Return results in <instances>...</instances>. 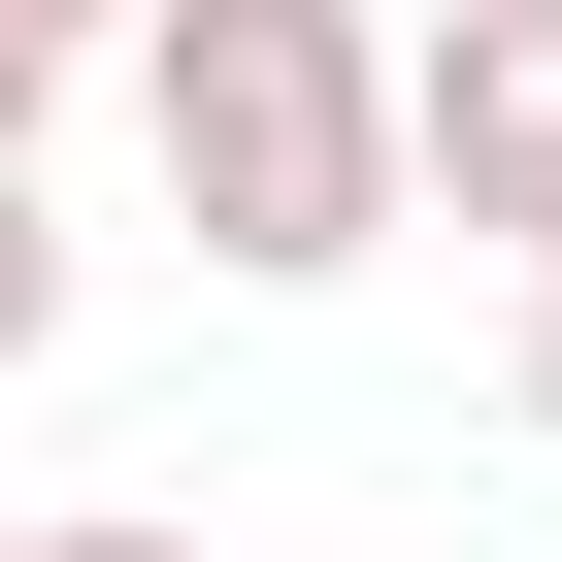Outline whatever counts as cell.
<instances>
[{"label": "cell", "instance_id": "cell-3", "mask_svg": "<svg viewBox=\"0 0 562 562\" xmlns=\"http://www.w3.org/2000/svg\"><path fill=\"white\" fill-rule=\"evenodd\" d=\"M0 364H67V232H34V166H0Z\"/></svg>", "mask_w": 562, "mask_h": 562}, {"label": "cell", "instance_id": "cell-8", "mask_svg": "<svg viewBox=\"0 0 562 562\" xmlns=\"http://www.w3.org/2000/svg\"><path fill=\"white\" fill-rule=\"evenodd\" d=\"M34 529H67V496H0V562H34Z\"/></svg>", "mask_w": 562, "mask_h": 562}, {"label": "cell", "instance_id": "cell-5", "mask_svg": "<svg viewBox=\"0 0 562 562\" xmlns=\"http://www.w3.org/2000/svg\"><path fill=\"white\" fill-rule=\"evenodd\" d=\"M34 562H199V496H67V529H34Z\"/></svg>", "mask_w": 562, "mask_h": 562}, {"label": "cell", "instance_id": "cell-2", "mask_svg": "<svg viewBox=\"0 0 562 562\" xmlns=\"http://www.w3.org/2000/svg\"><path fill=\"white\" fill-rule=\"evenodd\" d=\"M397 133H430V199L496 265H562V0H430L397 34Z\"/></svg>", "mask_w": 562, "mask_h": 562}, {"label": "cell", "instance_id": "cell-4", "mask_svg": "<svg viewBox=\"0 0 562 562\" xmlns=\"http://www.w3.org/2000/svg\"><path fill=\"white\" fill-rule=\"evenodd\" d=\"M67 67H100V34H34V0H0V166H34V133H67Z\"/></svg>", "mask_w": 562, "mask_h": 562}, {"label": "cell", "instance_id": "cell-1", "mask_svg": "<svg viewBox=\"0 0 562 562\" xmlns=\"http://www.w3.org/2000/svg\"><path fill=\"white\" fill-rule=\"evenodd\" d=\"M133 166H166V232L232 265V299L397 265V199H430V133H397V0H166V34H133Z\"/></svg>", "mask_w": 562, "mask_h": 562}, {"label": "cell", "instance_id": "cell-7", "mask_svg": "<svg viewBox=\"0 0 562 562\" xmlns=\"http://www.w3.org/2000/svg\"><path fill=\"white\" fill-rule=\"evenodd\" d=\"M34 34H166V0H34Z\"/></svg>", "mask_w": 562, "mask_h": 562}, {"label": "cell", "instance_id": "cell-9", "mask_svg": "<svg viewBox=\"0 0 562 562\" xmlns=\"http://www.w3.org/2000/svg\"><path fill=\"white\" fill-rule=\"evenodd\" d=\"M529 299H562V265H529Z\"/></svg>", "mask_w": 562, "mask_h": 562}, {"label": "cell", "instance_id": "cell-6", "mask_svg": "<svg viewBox=\"0 0 562 562\" xmlns=\"http://www.w3.org/2000/svg\"><path fill=\"white\" fill-rule=\"evenodd\" d=\"M529 463H562V299H529Z\"/></svg>", "mask_w": 562, "mask_h": 562}]
</instances>
